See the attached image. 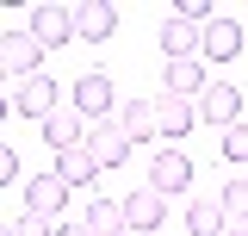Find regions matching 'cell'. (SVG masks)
I'll return each instance as SVG.
<instances>
[{
	"label": "cell",
	"instance_id": "cell-1",
	"mask_svg": "<svg viewBox=\"0 0 248 236\" xmlns=\"http://www.w3.org/2000/svg\"><path fill=\"white\" fill-rule=\"evenodd\" d=\"M75 112L87 118V124H99V118L118 112V87H112V75H99V68L81 75V81H75Z\"/></svg>",
	"mask_w": 248,
	"mask_h": 236
},
{
	"label": "cell",
	"instance_id": "cell-2",
	"mask_svg": "<svg viewBox=\"0 0 248 236\" xmlns=\"http://www.w3.org/2000/svg\"><path fill=\"white\" fill-rule=\"evenodd\" d=\"M0 62H6V75L31 81V75H44V44H37L31 31H6V37H0Z\"/></svg>",
	"mask_w": 248,
	"mask_h": 236
},
{
	"label": "cell",
	"instance_id": "cell-3",
	"mask_svg": "<svg viewBox=\"0 0 248 236\" xmlns=\"http://www.w3.org/2000/svg\"><path fill=\"white\" fill-rule=\"evenodd\" d=\"M199 124H217V131L242 124V93L230 87V81H211V87L199 93Z\"/></svg>",
	"mask_w": 248,
	"mask_h": 236
},
{
	"label": "cell",
	"instance_id": "cell-4",
	"mask_svg": "<svg viewBox=\"0 0 248 236\" xmlns=\"http://www.w3.org/2000/svg\"><path fill=\"white\" fill-rule=\"evenodd\" d=\"M186 186H192V162L168 143V149L149 162V193H161V199H168V193H186Z\"/></svg>",
	"mask_w": 248,
	"mask_h": 236
},
{
	"label": "cell",
	"instance_id": "cell-5",
	"mask_svg": "<svg viewBox=\"0 0 248 236\" xmlns=\"http://www.w3.org/2000/svg\"><path fill=\"white\" fill-rule=\"evenodd\" d=\"M25 205L31 218H62V205H68V180L50 168V174H31L25 180Z\"/></svg>",
	"mask_w": 248,
	"mask_h": 236
},
{
	"label": "cell",
	"instance_id": "cell-6",
	"mask_svg": "<svg viewBox=\"0 0 248 236\" xmlns=\"http://www.w3.org/2000/svg\"><path fill=\"white\" fill-rule=\"evenodd\" d=\"M149 106H155V131H161L168 143H174V137H186V131L199 124V106H192V100H180V93H155Z\"/></svg>",
	"mask_w": 248,
	"mask_h": 236
},
{
	"label": "cell",
	"instance_id": "cell-7",
	"mask_svg": "<svg viewBox=\"0 0 248 236\" xmlns=\"http://www.w3.org/2000/svg\"><path fill=\"white\" fill-rule=\"evenodd\" d=\"M87 155L99 168H118V162H130V137H124L112 118H99V124H87Z\"/></svg>",
	"mask_w": 248,
	"mask_h": 236
},
{
	"label": "cell",
	"instance_id": "cell-8",
	"mask_svg": "<svg viewBox=\"0 0 248 236\" xmlns=\"http://www.w3.org/2000/svg\"><path fill=\"white\" fill-rule=\"evenodd\" d=\"M242 25H236V19H211V25H205V37H199V56L205 62H230V56H242Z\"/></svg>",
	"mask_w": 248,
	"mask_h": 236
},
{
	"label": "cell",
	"instance_id": "cell-9",
	"mask_svg": "<svg viewBox=\"0 0 248 236\" xmlns=\"http://www.w3.org/2000/svg\"><path fill=\"white\" fill-rule=\"evenodd\" d=\"M13 106H19L25 118H50V112H62V93H56V81H50V75H31V81H19Z\"/></svg>",
	"mask_w": 248,
	"mask_h": 236
},
{
	"label": "cell",
	"instance_id": "cell-10",
	"mask_svg": "<svg viewBox=\"0 0 248 236\" xmlns=\"http://www.w3.org/2000/svg\"><path fill=\"white\" fill-rule=\"evenodd\" d=\"M112 31H118V6H112V0H87V6H75V37L106 44Z\"/></svg>",
	"mask_w": 248,
	"mask_h": 236
},
{
	"label": "cell",
	"instance_id": "cell-11",
	"mask_svg": "<svg viewBox=\"0 0 248 236\" xmlns=\"http://www.w3.org/2000/svg\"><path fill=\"white\" fill-rule=\"evenodd\" d=\"M31 37H37L44 50H62V44L75 37V13H68V6H37V13H31Z\"/></svg>",
	"mask_w": 248,
	"mask_h": 236
},
{
	"label": "cell",
	"instance_id": "cell-12",
	"mask_svg": "<svg viewBox=\"0 0 248 236\" xmlns=\"http://www.w3.org/2000/svg\"><path fill=\"white\" fill-rule=\"evenodd\" d=\"M205 87H211V75H205V62H199V56L168 62V68H161V93H180V100H192V93H205Z\"/></svg>",
	"mask_w": 248,
	"mask_h": 236
},
{
	"label": "cell",
	"instance_id": "cell-13",
	"mask_svg": "<svg viewBox=\"0 0 248 236\" xmlns=\"http://www.w3.org/2000/svg\"><path fill=\"white\" fill-rule=\"evenodd\" d=\"M112 124L130 137V149H137V143H149V137H161V131H155V106H149V100H124L118 112H112Z\"/></svg>",
	"mask_w": 248,
	"mask_h": 236
},
{
	"label": "cell",
	"instance_id": "cell-14",
	"mask_svg": "<svg viewBox=\"0 0 248 236\" xmlns=\"http://www.w3.org/2000/svg\"><path fill=\"white\" fill-rule=\"evenodd\" d=\"M161 218H168V199L149 193V186L124 199V224H130V230H161Z\"/></svg>",
	"mask_w": 248,
	"mask_h": 236
},
{
	"label": "cell",
	"instance_id": "cell-15",
	"mask_svg": "<svg viewBox=\"0 0 248 236\" xmlns=\"http://www.w3.org/2000/svg\"><path fill=\"white\" fill-rule=\"evenodd\" d=\"M199 37H205V31H199V25H186V19H161V50H168V62L199 56Z\"/></svg>",
	"mask_w": 248,
	"mask_h": 236
},
{
	"label": "cell",
	"instance_id": "cell-16",
	"mask_svg": "<svg viewBox=\"0 0 248 236\" xmlns=\"http://www.w3.org/2000/svg\"><path fill=\"white\" fill-rule=\"evenodd\" d=\"M44 143L56 149V155H62V149H81V143H87V124H81L75 112H50V118H44Z\"/></svg>",
	"mask_w": 248,
	"mask_h": 236
},
{
	"label": "cell",
	"instance_id": "cell-17",
	"mask_svg": "<svg viewBox=\"0 0 248 236\" xmlns=\"http://www.w3.org/2000/svg\"><path fill=\"white\" fill-rule=\"evenodd\" d=\"M56 174L68 180V193H75V186H93L99 162H93V155H87V143H81V149H62V155H56Z\"/></svg>",
	"mask_w": 248,
	"mask_h": 236
},
{
	"label": "cell",
	"instance_id": "cell-18",
	"mask_svg": "<svg viewBox=\"0 0 248 236\" xmlns=\"http://www.w3.org/2000/svg\"><path fill=\"white\" fill-rule=\"evenodd\" d=\"M81 224H87L93 236H124V230H130V224H124V205H118V199H93Z\"/></svg>",
	"mask_w": 248,
	"mask_h": 236
},
{
	"label": "cell",
	"instance_id": "cell-19",
	"mask_svg": "<svg viewBox=\"0 0 248 236\" xmlns=\"http://www.w3.org/2000/svg\"><path fill=\"white\" fill-rule=\"evenodd\" d=\"M186 230H192V236H223V199H192Z\"/></svg>",
	"mask_w": 248,
	"mask_h": 236
},
{
	"label": "cell",
	"instance_id": "cell-20",
	"mask_svg": "<svg viewBox=\"0 0 248 236\" xmlns=\"http://www.w3.org/2000/svg\"><path fill=\"white\" fill-rule=\"evenodd\" d=\"M223 218H242V224H248V174L223 186Z\"/></svg>",
	"mask_w": 248,
	"mask_h": 236
},
{
	"label": "cell",
	"instance_id": "cell-21",
	"mask_svg": "<svg viewBox=\"0 0 248 236\" xmlns=\"http://www.w3.org/2000/svg\"><path fill=\"white\" fill-rule=\"evenodd\" d=\"M223 155H230V162H242V168H248V118H242V124H230V131H223Z\"/></svg>",
	"mask_w": 248,
	"mask_h": 236
},
{
	"label": "cell",
	"instance_id": "cell-22",
	"mask_svg": "<svg viewBox=\"0 0 248 236\" xmlns=\"http://www.w3.org/2000/svg\"><path fill=\"white\" fill-rule=\"evenodd\" d=\"M211 13H217L211 0H180V6H174V19H186V25H199V31H205V19H211Z\"/></svg>",
	"mask_w": 248,
	"mask_h": 236
},
{
	"label": "cell",
	"instance_id": "cell-23",
	"mask_svg": "<svg viewBox=\"0 0 248 236\" xmlns=\"http://www.w3.org/2000/svg\"><path fill=\"white\" fill-rule=\"evenodd\" d=\"M13 180H19V155L0 143V186H13Z\"/></svg>",
	"mask_w": 248,
	"mask_h": 236
},
{
	"label": "cell",
	"instance_id": "cell-24",
	"mask_svg": "<svg viewBox=\"0 0 248 236\" xmlns=\"http://www.w3.org/2000/svg\"><path fill=\"white\" fill-rule=\"evenodd\" d=\"M50 230H56L50 218H19V236H50Z\"/></svg>",
	"mask_w": 248,
	"mask_h": 236
},
{
	"label": "cell",
	"instance_id": "cell-25",
	"mask_svg": "<svg viewBox=\"0 0 248 236\" xmlns=\"http://www.w3.org/2000/svg\"><path fill=\"white\" fill-rule=\"evenodd\" d=\"M50 236H93V230H87V224H56Z\"/></svg>",
	"mask_w": 248,
	"mask_h": 236
},
{
	"label": "cell",
	"instance_id": "cell-26",
	"mask_svg": "<svg viewBox=\"0 0 248 236\" xmlns=\"http://www.w3.org/2000/svg\"><path fill=\"white\" fill-rule=\"evenodd\" d=\"M0 236H19V224H0Z\"/></svg>",
	"mask_w": 248,
	"mask_h": 236
},
{
	"label": "cell",
	"instance_id": "cell-27",
	"mask_svg": "<svg viewBox=\"0 0 248 236\" xmlns=\"http://www.w3.org/2000/svg\"><path fill=\"white\" fill-rule=\"evenodd\" d=\"M223 236H248V224H236V230H223Z\"/></svg>",
	"mask_w": 248,
	"mask_h": 236
},
{
	"label": "cell",
	"instance_id": "cell-28",
	"mask_svg": "<svg viewBox=\"0 0 248 236\" xmlns=\"http://www.w3.org/2000/svg\"><path fill=\"white\" fill-rule=\"evenodd\" d=\"M6 106H13V100H6V93H0V118H6Z\"/></svg>",
	"mask_w": 248,
	"mask_h": 236
},
{
	"label": "cell",
	"instance_id": "cell-29",
	"mask_svg": "<svg viewBox=\"0 0 248 236\" xmlns=\"http://www.w3.org/2000/svg\"><path fill=\"white\" fill-rule=\"evenodd\" d=\"M0 75H6V62H0Z\"/></svg>",
	"mask_w": 248,
	"mask_h": 236
}]
</instances>
